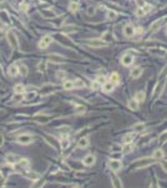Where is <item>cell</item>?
<instances>
[{"label":"cell","instance_id":"f5cc1de1","mask_svg":"<svg viewBox=\"0 0 167 188\" xmlns=\"http://www.w3.org/2000/svg\"><path fill=\"white\" fill-rule=\"evenodd\" d=\"M137 4H138V6H140V8H142V6L145 5V1H141V0H138Z\"/></svg>","mask_w":167,"mask_h":188},{"label":"cell","instance_id":"f1b7e54d","mask_svg":"<svg viewBox=\"0 0 167 188\" xmlns=\"http://www.w3.org/2000/svg\"><path fill=\"white\" fill-rule=\"evenodd\" d=\"M26 177L30 178V179H33V181H36L40 178V174L36 173V172H29V173H26Z\"/></svg>","mask_w":167,"mask_h":188},{"label":"cell","instance_id":"bcb514c9","mask_svg":"<svg viewBox=\"0 0 167 188\" xmlns=\"http://www.w3.org/2000/svg\"><path fill=\"white\" fill-rule=\"evenodd\" d=\"M44 183H45V181H44V179H43V181H40V182H39V183H36V184H35V186H34L33 188H41V187L44 186Z\"/></svg>","mask_w":167,"mask_h":188},{"label":"cell","instance_id":"9c48e42d","mask_svg":"<svg viewBox=\"0 0 167 188\" xmlns=\"http://www.w3.org/2000/svg\"><path fill=\"white\" fill-rule=\"evenodd\" d=\"M20 159H21V158H20L19 156H16V154H11V153L5 157V161L8 162V163H10V164H15V163H18L19 161H20Z\"/></svg>","mask_w":167,"mask_h":188},{"label":"cell","instance_id":"2e32d148","mask_svg":"<svg viewBox=\"0 0 167 188\" xmlns=\"http://www.w3.org/2000/svg\"><path fill=\"white\" fill-rule=\"evenodd\" d=\"M163 156H165V153H163L162 149H156L155 152H153L152 154V158L155 159V161H158V159H162Z\"/></svg>","mask_w":167,"mask_h":188},{"label":"cell","instance_id":"484cf974","mask_svg":"<svg viewBox=\"0 0 167 188\" xmlns=\"http://www.w3.org/2000/svg\"><path fill=\"white\" fill-rule=\"evenodd\" d=\"M77 28L74 26V25H65V26H62V31L64 33H72V31H75Z\"/></svg>","mask_w":167,"mask_h":188},{"label":"cell","instance_id":"ab89813d","mask_svg":"<svg viewBox=\"0 0 167 188\" xmlns=\"http://www.w3.org/2000/svg\"><path fill=\"white\" fill-rule=\"evenodd\" d=\"M142 10L145 11V14H146V13H149V11L152 10V6L149 5V4H145V5L142 6Z\"/></svg>","mask_w":167,"mask_h":188},{"label":"cell","instance_id":"ba28073f","mask_svg":"<svg viewBox=\"0 0 167 188\" xmlns=\"http://www.w3.org/2000/svg\"><path fill=\"white\" fill-rule=\"evenodd\" d=\"M132 63H134V58H132V55L126 54V55L122 56V59H121V64L122 65H125V67H130Z\"/></svg>","mask_w":167,"mask_h":188},{"label":"cell","instance_id":"d4e9b609","mask_svg":"<svg viewBox=\"0 0 167 188\" xmlns=\"http://www.w3.org/2000/svg\"><path fill=\"white\" fill-rule=\"evenodd\" d=\"M110 80H111L112 84H119L120 83V77L117 73H112L111 75H110Z\"/></svg>","mask_w":167,"mask_h":188},{"label":"cell","instance_id":"4dcf8cb0","mask_svg":"<svg viewBox=\"0 0 167 188\" xmlns=\"http://www.w3.org/2000/svg\"><path fill=\"white\" fill-rule=\"evenodd\" d=\"M132 129L136 130V132H141V130L145 129V124L143 123H137V124H135L134 127H132Z\"/></svg>","mask_w":167,"mask_h":188},{"label":"cell","instance_id":"b9f144b4","mask_svg":"<svg viewBox=\"0 0 167 188\" xmlns=\"http://www.w3.org/2000/svg\"><path fill=\"white\" fill-rule=\"evenodd\" d=\"M34 97H35V92H30V93H28L26 95H25V99H26V100H30V99H33Z\"/></svg>","mask_w":167,"mask_h":188},{"label":"cell","instance_id":"11a10c76","mask_svg":"<svg viewBox=\"0 0 167 188\" xmlns=\"http://www.w3.org/2000/svg\"><path fill=\"white\" fill-rule=\"evenodd\" d=\"M137 33H138V34L143 33V29H141V28H138V29H137Z\"/></svg>","mask_w":167,"mask_h":188},{"label":"cell","instance_id":"d6a6232c","mask_svg":"<svg viewBox=\"0 0 167 188\" xmlns=\"http://www.w3.org/2000/svg\"><path fill=\"white\" fill-rule=\"evenodd\" d=\"M122 152H124V154H128V153L132 150V146H131V143H128V144H125V147L121 149Z\"/></svg>","mask_w":167,"mask_h":188},{"label":"cell","instance_id":"44dd1931","mask_svg":"<svg viewBox=\"0 0 167 188\" xmlns=\"http://www.w3.org/2000/svg\"><path fill=\"white\" fill-rule=\"evenodd\" d=\"M128 108L131 109V111H137L138 109V102L135 99H131L128 100Z\"/></svg>","mask_w":167,"mask_h":188},{"label":"cell","instance_id":"db71d44e","mask_svg":"<svg viewBox=\"0 0 167 188\" xmlns=\"http://www.w3.org/2000/svg\"><path fill=\"white\" fill-rule=\"evenodd\" d=\"M21 9H24V10H26V9H28V5H26V4L21 5Z\"/></svg>","mask_w":167,"mask_h":188},{"label":"cell","instance_id":"7bdbcfd3","mask_svg":"<svg viewBox=\"0 0 167 188\" xmlns=\"http://www.w3.org/2000/svg\"><path fill=\"white\" fill-rule=\"evenodd\" d=\"M166 140H167V132H165V133H162L160 136V142H166Z\"/></svg>","mask_w":167,"mask_h":188},{"label":"cell","instance_id":"7402d4cb","mask_svg":"<svg viewBox=\"0 0 167 188\" xmlns=\"http://www.w3.org/2000/svg\"><path fill=\"white\" fill-rule=\"evenodd\" d=\"M14 93L15 94H23L25 92V87L23 85V84H16V85L14 87Z\"/></svg>","mask_w":167,"mask_h":188},{"label":"cell","instance_id":"5b68a950","mask_svg":"<svg viewBox=\"0 0 167 188\" xmlns=\"http://www.w3.org/2000/svg\"><path fill=\"white\" fill-rule=\"evenodd\" d=\"M124 35L126 38H131V36L135 35V28L132 26L131 24L125 25V28H124Z\"/></svg>","mask_w":167,"mask_h":188},{"label":"cell","instance_id":"74e56055","mask_svg":"<svg viewBox=\"0 0 167 188\" xmlns=\"http://www.w3.org/2000/svg\"><path fill=\"white\" fill-rule=\"evenodd\" d=\"M46 69V63L45 62H40L39 64H37V70L39 71H44Z\"/></svg>","mask_w":167,"mask_h":188},{"label":"cell","instance_id":"680465c9","mask_svg":"<svg viewBox=\"0 0 167 188\" xmlns=\"http://www.w3.org/2000/svg\"><path fill=\"white\" fill-rule=\"evenodd\" d=\"M3 1H4V0H0V3H3Z\"/></svg>","mask_w":167,"mask_h":188},{"label":"cell","instance_id":"6f0895ef","mask_svg":"<svg viewBox=\"0 0 167 188\" xmlns=\"http://www.w3.org/2000/svg\"><path fill=\"white\" fill-rule=\"evenodd\" d=\"M72 188H80V187H79V186H74V187H72Z\"/></svg>","mask_w":167,"mask_h":188},{"label":"cell","instance_id":"836d02e7","mask_svg":"<svg viewBox=\"0 0 167 188\" xmlns=\"http://www.w3.org/2000/svg\"><path fill=\"white\" fill-rule=\"evenodd\" d=\"M107 18H109V20H115V19L117 18V13L113 11V10H110L107 13Z\"/></svg>","mask_w":167,"mask_h":188},{"label":"cell","instance_id":"1f68e13d","mask_svg":"<svg viewBox=\"0 0 167 188\" xmlns=\"http://www.w3.org/2000/svg\"><path fill=\"white\" fill-rule=\"evenodd\" d=\"M19 68V73H20L21 75H26L28 74V68H26V65H24V64H21L20 67H18Z\"/></svg>","mask_w":167,"mask_h":188},{"label":"cell","instance_id":"f907efd6","mask_svg":"<svg viewBox=\"0 0 167 188\" xmlns=\"http://www.w3.org/2000/svg\"><path fill=\"white\" fill-rule=\"evenodd\" d=\"M122 148L120 146H112V152H120Z\"/></svg>","mask_w":167,"mask_h":188},{"label":"cell","instance_id":"ac0fdd59","mask_svg":"<svg viewBox=\"0 0 167 188\" xmlns=\"http://www.w3.org/2000/svg\"><path fill=\"white\" fill-rule=\"evenodd\" d=\"M41 15L44 18H46V19H54L56 15H55V13L52 11V10H43L41 11Z\"/></svg>","mask_w":167,"mask_h":188},{"label":"cell","instance_id":"9a60e30c","mask_svg":"<svg viewBox=\"0 0 167 188\" xmlns=\"http://www.w3.org/2000/svg\"><path fill=\"white\" fill-rule=\"evenodd\" d=\"M142 69L141 68H135L131 70V77L134 78V79H137V78H140L141 75H142Z\"/></svg>","mask_w":167,"mask_h":188},{"label":"cell","instance_id":"8fae6325","mask_svg":"<svg viewBox=\"0 0 167 188\" xmlns=\"http://www.w3.org/2000/svg\"><path fill=\"white\" fill-rule=\"evenodd\" d=\"M49 59L54 63H64L65 62V56L59 55V54H51L49 55Z\"/></svg>","mask_w":167,"mask_h":188},{"label":"cell","instance_id":"277c9868","mask_svg":"<svg viewBox=\"0 0 167 188\" xmlns=\"http://www.w3.org/2000/svg\"><path fill=\"white\" fill-rule=\"evenodd\" d=\"M18 142L20 144H30L33 142V137L30 134H21L18 137Z\"/></svg>","mask_w":167,"mask_h":188},{"label":"cell","instance_id":"52a82bcc","mask_svg":"<svg viewBox=\"0 0 167 188\" xmlns=\"http://www.w3.org/2000/svg\"><path fill=\"white\" fill-rule=\"evenodd\" d=\"M153 162H155V159H153V158H143V159H141L140 162H137L136 167H137V168L147 167V165H150L151 163H153Z\"/></svg>","mask_w":167,"mask_h":188},{"label":"cell","instance_id":"4316f807","mask_svg":"<svg viewBox=\"0 0 167 188\" xmlns=\"http://www.w3.org/2000/svg\"><path fill=\"white\" fill-rule=\"evenodd\" d=\"M18 167H20V168H28V167H29V161H28V159H25V158L20 159V161L18 162Z\"/></svg>","mask_w":167,"mask_h":188},{"label":"cell","instance_id":"f35d334b","mask_svg":"<svg viewBox=\"0 0 167 188\" xmlns=\"http://www.w3.org/2000/svg\"><path fill=\"white\" fill-rule=\"evenodd\" d=\"M69 146H70V140H69V139H64V140L61 142V147H62V149H66Z\"/></svg>","mask_w":167,"mask_h":188},{"label":"cell","instance_id":"f546056e","mask_svg":"<svg viewBox=\"0 0 167 188\" xmlns=\"http://www.w3.org/2000/svg\"><path fill=\"white\" fill-rule=\"evenodd\" d=\"M69 10L72 11V13L77 11V10H79V4H77L76 1H71L70 5H69Z\"/></svg>","mask_w":167,"mask_h":188},{"label":"cell","instance_id":"30bf717a","mask_svg":"<svg viewBox=\"0 0 167 188\" xmlns=\"http://www.w3.org/2000/svg\"><path fill=\"white\" fill-rule=\"evenodd\" d=\"M122 167V163L119 161V159H112L111 162H110V168L112 169V171H119V169H121Z\"/></svg>","mask_w":167,"mask_h":188},{"label":"cell","instance_id":"816d5d0a","mask_svg":"<svg viewBox=\"0 0 167 188\" xmlns=\"http://www.w3.org/2000/svg\"><path fill=\"white\" fill-rule=\"evenodd\" d=\"M4 144V137H3V134H0V147Z\"/></svg>","mask_w":167,"mask_h":188},{"label":"cell","instance_id":"4fadbf2b","mask_svg":"<svg viewBox=\"0 0 167 188\" xmlns=\"http://www.w3.org/2000/svg\"><path fill=\"white\" fill-rule=\"evenodd\" d=\"M162 23H163V20L162 19H158V20H156V21H153L152 24H151V26H150V29H151V31H157L161 28V25H162Z\"/></svg>","mask_w":167,"mask_h":188},{"label":"cell","instance_id":"7c38bea8","mask_svg":"<svg viewBox=\"0 0 167 188\" xmlns=\"http://www.w3.org/2000/svg\"><path fill=\"white\" fill-rule=\"evenodd\" d=\"M113 88H115V84H112L111 81H105V83L102 84V90L106 93H110L113 90Z\"/></svg>","mask_w":167,"mask_h":188},{"label":"cell","instance_id":"60d3db41","mask_svg":"<svg viewBox=\"0 0 167 188\" xmlns=\"http://www.w3.org/2000/svg\"><path fill=\"white\" fill-rule=\"evenodd\" d=\"M61 23H62V18H58V19H55V20H52V24H54L55 26L61 25Z\"/></svg>","mask_w":167,"mask_h":188},{"label":"cell","instance_id":"e575fe53","mask_svg":"<svg viewBox=\"0 0 167 188\" xmlns=\"http://www.w3.org/2000/svg\"><path fill=\"white\" fill-rule=\"evenodd\" d=\"M100 88H101V84H100L97 80H94L92 83H91V89L92 90H99Z\"/></svg>","mask_w":167,"mask_h":188},{"label":"cell","instance_id":"d6986e66","mask_svg":"<svg viewBox=\"0 0 167 188\" xmlns=\"http://www.w3.org/2000/svg\"><path fill=\"white\" fill-rule=\"evenodd\" d=\"M77 146H79V148H86V147L89 146V139H87L86 137L80 138V139H79Z\"/></svg>","mask_w":167,"mask_h":188},{"label":"cell","instance_id":"ffe728a7","mask_svg":"<svg viewBox=\"0 0 167 188\" xmlns=\"http://www.w3.org/2000/svg\"><path fill=\"white\" fill-rule=\"evenodd\" d=\"M134 99H135V100H137L138 103H141V102H143V100L146 99V94L140 90V92H137V93H136V95H135V98H134Z\"/></svg>","mask_w":167,"mask_h":188},{"label":"cell","instance_id":"8992f818","mask_svg":"<svg viewBox=\"0 0 167 188\" xmlns=\"http://www.w3.org/2000/svg\"><path fill=\"white\" fill-rule=\"evenodd\" d=\"M95 161H96L95 156H92V154H87V156L84 158L83 163H84L85 165H86V167H91V165L95 164Z\"/></svg>","mask_w":167,"mask_h":188},{"label":"cell","instance_id":"83f0119b","mask_svg":"<svg viewBox=\"0 0 167 188\" xmlns=\"http://www.w3.org/2000/svg\"><path fill=\"white\" fill-rule=\"evenodd\" d=\"M166 77H167V65L165 68L162 69V71L160 73V77H158V81H165V79H166Z\"/></svg>","mask_w":167,"mask_h":188},{"label":"cell","instance_id":"9f6ffc18","mask_svg":"<svg viewBox=\"0 0 167 188\" xmlns=\"http://www.w3.org/2000/svg\"><path fill=\"white\" fill-rule=\"evenodd\" d=\"M64 75H65V73H61V71H60V73L58 74V77H64Z\"/></svg>","mask_w":167,"mask_h":188},{"label":"cell","instance_id":"7dc6e473","mask_svg":"<svg viewBox=\"0 0 167 188\" xmlns=\"http://www.w3.org/2000/svg\"><path fill=\"white\" fill-rule=\"evenodd\" d=\"M94 13H95V9L94 8H91V6L90 8H87V15H90L91 17V15H94Z\"/></svg>","mask_w":167,"mask_h":188},{"label":"cell","instance_id":"8d00e7d4","mask_svg":"<svg viewBox=\"0 0 167 188\" xmlns=\"http://www.w3.org/2000/svg\"><path fill=\"white\" fill-rule=\"evenodd\" d=\"M74 87H76V88H84L85 87V83L81 79H76L74 81Z\"/></svg>","mask_w":167,"mask_h":188},{"label":"cell","instance_id":"f6af8a7d","mask_svg":"<svg viewBox=\"0 0 167 188\" xmlns=\"http://www.w3.org/2000/svg\"><path fill=\"white\" fill-rule=\"evenodd\" d=\"M160 164H161V167H162L163 171L167 172V161H161V163H160Z\"/></svg>","mask_w":167,"mask_h":188},{"label":"cell","instance_id":"603a6c76","mask_svg":"<svg viewBox=\"0 0 167 188\" xmlns=\"http://www.w3.org/2000/svg\"><path fill=\"white\" fill-rule=\"evenodd\" d=\"M132 139H134V134H132V133H127V134H125V136L122 137V142H124L125 144L131 143Z\"/></svg>","mask_w":167,"mask_h":188},{"label":"cell","instance_id":"cb8c5ba5","mask_svg":"<svg viewBox=\"0 0 167 188\" xmlns=\"http://www.w3.org/2000/svg\"><path fill=\"white\" fill-rule=\"evenodd\" d=\"M62 88H64L65 90H70L74 88V81L72 80H65L64 83H62Z\"/></svg>","mask_w":167,"mask_h":188},{"label":"cell","instance_id":"5bb4252c","mask_svg":"<svg viewBox=\"0 0 167 188\" xmlns=\"http://www.w3.org/2000/svg\"><path fill=\"white\" fill-rule=\"evenodd\" d=\"M8 74L10 75V77H16L19 74V68L16 65H10V67L8 68Z\"/></svg>","mask_w":167,"mask_h":188},{"label":"cell","instance_id":"e0dca14e","mask_svg":"<svg viewBox=\"0 0 167 188\" xmlns=\"http://www.w3.org/2000/svg\"><path fill=\"white\" fill-rule=\"evenodd\" d=\"M112 186L115 188H122L121 181H120V178L117 177V175H115V174H112Z\"/></svg>","mask_w":167,"mask_h":188},{"label":"cell","instance_id":"d590c367","mask_svg":"<svg viewBox=\"0 0 167 188\" xmlns=\"http://www.w3.org/2000/svg\"><path fill=\"white\" fill-rule=\"evenodd\" d=\"M59 130L61 132V133L66 134V133H69V132L71 130V127H70V125H62V127H60V128H59Z\"/></svg>","mask_w":167,"mask_h":188},{"label":"cell","instance_id":"681fc988","mask_svg":"<svg viewBox=\"0 0 167 188\" xmlns=\"http://www.w3.org/2000/svg\"><path fill=\"white\" fill-rule=\"evenodd\" d=\"M96 80L99 81L100 84H103V83H105V80H106V79H105V77H103V75H102V77H99V78H97Z\"/></svg>","mask_w":167,"mask_h":188},{"label":"cell","instance_id":"6da1fadb","mask_svg":"<svg viewBox=\"0 0 167 188\" xmlns=\"http://www.w3.org/2000/svg\"><path fill=\"white\" fill-rule=\"evenodd\" d=\"M6 39H8V42H9V44H10V46L12 49H18L19 43H18L16 35H15L12 31H8V33H6Z\"/></svg>","mask_w":167,"mask_h":188},{"label":"cell","instance_id":"3957f363","mask_svg":"<svg viewBox=\"0 0 167 188\" xmlns=\"http://www.w3.org/2000/svg\"><path fill=\"white\" fill-rule=\"evenodd\" d=\"M51 43H52V38L50 35H45V36H43L41 40L39 42V48L40 49H45V48H48Z\"/></svg>","mask_w":167,"mask_h":188},{"label":"cell","instance_id":"c3c4849f","mask_svg":"<svg viewBox=\"0 0 167 188\" xmlns=\"http://www.w3.org/2000/svg\"><path fill=\"white\" fill-rule=\"evenodd\" d=\"M3 186H4V175H3V173L0 172V188Z\"/></svg>","mask_w":167,"mask_h":188},{"label":"cell","instance_id":"91938a15","mask_svg":"<svg viewBox=\"0 0 167 188\" xmlns=\"http://www.w3.org/2000/svg\"><path fill=\"white\" fill-rule=\"evenodd\" d=\"M166 35H167V30H166Z\"/></svg>","mask_w":167,"mask_h":188},{"label":"cell","instance_id":"ee69618b","mask_svg":"<svg viewBox=\"0 0 167 188\" xmlns=\"http://www.w3.org/2000/svg\"><path fill=\"white\" fill-rule=\"evenodd\" d=\"M136 15L137 17H143L145 15V11L142 10V8H138L137 10H136Z\"/></svg>","mask_w":167,"mask_h":188},{"label":"cell","instance_id":"7a4b0ae2","mask_svg":"<svg viewBox=\"0 0 167 188\" xmlns=\"http://www.w3.org/2000/svg\"><path fill=\"white\" fill-rule=\"evenodd\" d=\"M87 45L92 46V48H102V46L107 45V43L102 39H92V40H89V42H87Z\"/></svg>","mask_w":167,"mask_h":188}]
</instances>
